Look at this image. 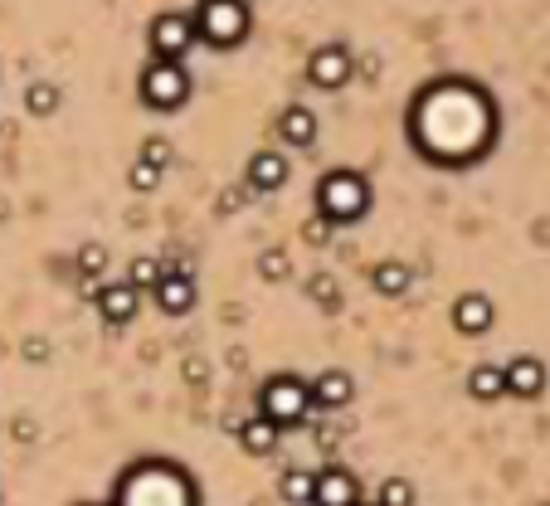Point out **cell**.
Returning <instances> with one entry per match:
<instances>
[{"label": "cell", "mask_w": 550, "mask_h": 506, "mask_svg": "<svg viewBox=\"0 0 550 506\" xmlns=\"http://www.w3.org/2000/svg\"><path fill=\"white\" fill-rule=\"evenodd\" d=\"M25 108H30V117H54L59 112V88L54 83H30L25 88Z\"/></svg>", "instance_id": "obj_21"}, {"label": "cell", "mask_w": 550, "mask_h": 506, "mask_svg": "<svg viewBox=\"0 0 550 506\" xmlns=\"http://www.w3.org/2000/svg\"><path fill=\"white\" fill-rule=\"evenodd\" d=\"M244 200H249V190H224V195H220V215H234V210H244Z\"/></svg>", "instance_id": "obj_30"}, {"label": "cell", "mask_w": 550, "mask_h": 506, "mask_svg": "<svg viewBox=\"0 0 550 506\" xmlns=\"http://www.w3.org/2000/svg\"><path fill=\"white\" fill-rule=\"evenodd\" d=\"M161 278H166V263H161V258H151V253H142V258H132V263H127V283H132V288L156 292Z\"/></svg>", "instance_id": "obj_20"}, {"label": "cell", "mask_w": 550, "mask_h": 506, "mask_svg": "<svg viewBox=\"0 0 550 506\" xmlns=\"http://www.w3.org/2000/svg\"><path fill=\"white\" fill-rule=\"evenodd\" d=\"M44 356H49L44 341H25V361H44Z\"/></svg>", "instance_id": "obj_31"}, {"label": "cell", "mask_w": 550, "mask_h": 506, "mask_svg": "<svg viewBox=\"0 0 550 506\" xmlns=\"http://www.w3.org/2000/svg\"><path fill=\"white\" fill-rule=\"evenodd\" d=\"M127 185H132V190H156V185H161V166L147 161V156H137L132 171H127Z\"/></svg>", "instance_id": "obj_24"}, {"label": "cell", "mask_w": 550, "mask_h": 506, "mask_svg": "<svg viewBox=\"0 0 550 506\" xmlns=\"http://www.w3.org/2000/svg\"><path fill=\"white\" fill-rule=\"evenodd\" d=\"M370 283L380 297H404L409 283H414V273L404 268V263H375V273H370Z\"/></svg>", "instance_id": "obj_19"}, {"label": "cell", "mask_w": 550, "mask_h": 506, "mask_svg": "<svg viewBox=\"0 0 550 506\" xmlns=\"http://www.w3.org/2000/svg\"><path fill=\"white\" fill-rule=\"evenodd\" d=\"M190 98V73L181 59H151L142 69V103L151 112H176Z\"/></svg>", "instance_id": "obj_4"}, {"label": "cell", "mask_w": 550, "mask_h": 506, "mask_svg": "<svg viewBox=\"0 0 550 506\" xmlns=\"http://www.w3.org/2000/svg\"><path fill=\"white\" fill-rule=\"evenodd\" d=\"M351 395H356V380L346 370H322L312 380V404H322V409H341V404H351Z\"/></svg>", "instance_id": "obj_15"}, {"label": "cell", "mask_w": 550, "mask_h": 506, "mask_svg": "<svg viewBox=\"0 0 550 506\" xmlns=\"http://www.w3.org/2000/svg\"><path fill=\"white\" fill-rule=\"evenodd\" d=\"M312 506H361L356 477L341 468H322L317 472V497H312Z\"/></svg>", "instance_id": "obj_12"}, {"label": "cell", "mask_w": 550, "mask_h": 506, "mask_svg": "<svg viewBox=\"0 0 550 506\" xmlns=\"http://www.w3.org/2000/svg\"><path fill=\"white\" fill-rule=\"evenodd\" d=\"M492 322H497V307H492L487 292H463V297L453 302V326H458L463 336H487Z\"/></svg>", "instance_id": "obj_8"}, {"label": "cell", "mask_w": 550, "mask_h": 506, "mask_svg": "<svg viewBox=\"0 0 550 506\" xmlns=\"http://www.w3.org/2000/svg\"><path fill=\"white\" fill-rule=\"evenodd\" d=\"M195 30L215 49H234L254 30V10H249V0H200L195 5Z\"/></svg>", "instance_id": "obj_2"}, {"label": "cell", "mask_w": 550, "mask_h": 506, "mask_svg": "<svg viewBox=\"0 0 550 506\" xmlns=\"http://www.w3.org/2000/svg\"><path fill=\"white\" fill-rule=\"evenodd\" d=\"M331 229H336V224H331V219L322 215V210H317V215L302 224V239H307L312 249H327V244H331Z\"/></svg>", "instance_id": "obj_26"}, {"label": "cell", "mask_w": 550, "mask_h": 506, "mask_svg": "<svg viewBox=\"0 0 550 506\" xmlns=\"http://www.w3.org/2000/svg\"><path fill=\"white\" fill-rule=\"evenodd\" d=\"M312 409V385L297 380V375H273L263 390H258V414H268L278 429L283 424H302Z\"/></svg>", "instance_id": "obj_5"}, {"label": "cell", "mask_w": 550, "mask_h": 506, "mask_svg": "<svg viewBox=\"0 0 550 506\" xmlns=\"http://www.w3.org/2000/svg\"><path fill=\"white\" fill-rule=\"evenodd\" d=\"M108 268V249L103 244H83L78 249V278H98Z\"/></svg>", "instance_id": "obj_25"}, {"label": "cell", "mask_w": 550, "mask_h": 506, "mask_svg": "<svg viewBox=\"0 0 550 506\" xmlns=\"http://www.w3.org/2000/svg\"><path fill=\"white\" fill-rule=\"evenodd\" d=\"M351 69H356V59H351L346 44H322V49H312V59H307V78H312L317 88H327V93H336L341 83H351Z\"/></svg>", "instance_id": "obj_7"}, {"label": "cell", "mask_w": 550, "mask_h": 506, "mask_svg": "<svg viewBox=\"0 0 550 506\" xmlns=\"http://www.w3.org/2000/svg\"><path fill=\"white\" fill-rule=\"evenodd\" d=\"M15 438H25V443H30V438H35V424H30V419H15Z\"/></svg>", "instance_id": "obj_32"}, {"label": "cell", "mask_w": 550, "mask_h": 506, "mask_svg": "<svg viewBox=\"0 0 550 506\" xmlns=\"http://www.w3.org/2000/svg\"><path fill=\"white\" fill-rule=\"evenodd\" d=\"M375 506H380V502H375Z\"/></svg>", "instance_id": "obj_33"}, {"label": "cell", "mask_w": 550, "mask_h": 506, "mask_svg": "<svg viewBox=\"0 0 550 506\" xmlns=\"http://www.w3.org/2000/svg\"><path fill=\"white\" fill-rule=\"evenodd\" d=\"M312 297H317V302H322V307H336V278H327V273H317V278H312Z\"/></svg>", "instance_id": "obj_28"}, {"label": "cell", "mask_w": 550, "mask_h": 506, "mask_svg": "<svg viewBox=\"0 0 550 506\" xmlns=\"http://www.w3.org/2000/svg\"><path fill=\"white\" fill-rule=\"evenodd\" d=\"M234 434H239V443H244L254 458H263V453H273V448H278V424H273L268 414H254V419H244Z\"/></svg>", "instance_id": "obj_16"}, {"label": "cell", "mask_w": 550, "mask_h": 506, "mask_svg": "<svg viewBox=\"0 0 550 506\" xmlns=\"http://www.w3.org/2000/svg\"><path fill=\"white\" fill-rule=\"evenodd\" d=\"M151 59H185L190 49H195V15H185V10H166V15H156L151 20Z\"/></svg>", "instance_id": "obj_6"}, {"label": "cell", "mask_w": 550, "mask_h": 506, "mask_svg": "<svg viewBox=\"0 0 550 506\" xmlns=\"http://www.w3.org/2000/svg\"><path fill=\"white\" fill-rule=\"evenodd\" d=\"M317 497V472L312 468H288L283 472V502L288 506H312Z\"/></svg>", "instance_id": "obj_18"}, {"label": "cell", "mask_w": 550, "mask_h": 506, "mask_svg": "<svg viewBox=\"0 0 550 506\" xmlns=\"http://www.w3.org/2000/svg\"><path fill=\"white\" fill-rule=\"evenodd\" d=\"M492 132H497L492 98L468 78L429 83L414 98V112H409V137L424 151V161H439V166L482 161V151L492 146Z\"/></svg>", "instance_id": "obj_1"}, {"label": "cell", "mask_w": 550, "mask_h": 506, "mask_svg": "<svg viewBox=\"0 0 550 506\" xmlns=\"http://www.w3.org/2000/svg\"><path fill=\"white\" fill-rule=\"evenodd\" d=\"M380 506H414V482L409 477H385L380 482Z\"/></svg>", "instance_id": "obj_23"}, {"label": "cell", "mask_w": 550, "mask_h": 506, "mask_svg": "<svg viewBox=\"0 0 550 506\" xmlns=\"http://www.w3.org/2000/svg\"><path fill=\"white\" fill-rule=\"evenodd\" d=\"M317 210L331 224H356L370 210V181L361 171H327L317 185Z\"/></svg>", "instance_id": "obj_3"}, {"label": "cell", "mask_w": 550, "mask_h": 506, "mask_svg": "<svg viewBox=\"0 0 550 506\" xmlns=\"http://www.w3.org/2000/svg\"><path fill=\"white\" fill-rule=\"evenodd\" d=\"M181 375L190 380V385H205V380H210V365L200 361V356H190V361L181 365Z\"/></svg>", "instance_id": "obj_29"}, {"label": "cell", "mask_w": 550, "mask_h": 506, "mask_svg": "<svg viewBox=\"0 0 550 506\" xmlns=\"http://www.w3.org/2000/svg\"><path fill=\"white\" fill-rule=\"evenodd\" d=\"M142 156L166 171V166H171V142H166V137H151V142H142Z\"/></svg>", "instance_id": "obj_27"}, {"label": "cell", "mask_w": 550, "mask_h": 506, "mask_svg": "<svg viewBox=\"0 0 550 506\" xmlns=\"http://www.w3.org/2000/svg\"><path fill=\"white\" fill-rule=\"evenodd\" d=\"M156 307L166 312V317H185L190 307H195V278L185 273V268H166V278L156 283Z\"/></svg>", "instance_id": "obj_9"}, {"label": "cell", "mask_w": 550, "mask_h": 506, "mask_svg": "<svg viewBox=\"0 0 550 506\" xmlns=\"http://www.w3.org/2000/svg\"><path fill=\"white\" fill-rule=\"evenodd\" d=\"M137 307H142V288H132L127 278L122 283H103V292H98V312H103L108 326H127L137 317Z\"/></svg>", "instance_id": "obj_10"}, {"label": "cell", "mask_w": 550, "mask_h": 506, "mask_svg": "<svg viewBox=\"0 0 550 506\" xmlns=\"http://www.w3.org/2000/svg\"><path fill=\"white\" fill-rule=\"evenodd\" d=\"M288 273H293V258H288L283 249L258 253V278H263V283H283Z\"/></svg>", "instance_id": "obj_22"}, {"label": "cell", "mask_w": 550, "mask_h": 506, "mask_svg": "<svg viewBox=\"0 0 550 506\" xmlns=\"http://www.w3.org/2000/svg\"><path fill=\"white\" fill-rule=\"evenodd\" d=\"M546 390V365L536 356H516L507 361V395H521V399H536Z\"/></svg>", "instance_id": "obj_13"}, {"label": "cell", "mask_w": 550, "mask_h": 506, "mask_svg": "<svg viewBox=\"0 0 550 506\" xmlns=\"http://www.w3.org/2000/svg\"><path fill=\"white\" fill-rule=\"evenodd\" d=\"M288 176H293L288 156H278V151H254V156H249V190L273 195V190L288 185Z\"/></svg>", "instance_id": "obj_11"}, {"label": "cell", "mask_w": 550, "mask_h": 506, "mask_svg": "<svg viewBox=\"0 0 550 506\" xmlns=\"http://www.w3.org/2000/svg\"><path fill=\"white\" fill-rule=\"evenodd\" d=\"M278 137L288 146H312L317 142V112L302 108V103H288L278 112Z\"/></svg>", "instance_id": "obj_14"}, {"label": "cell", "mask_w": 550, "mask_h": 506, "mask_svg": "<svg viewBox=\"0 0 550 506\" xmlns=\"http://www.w3.org/2000/svg\"><path fill=\"white\" fill-rule=\"evenodd\" d=\"M468 395L473 399H502L507 395V365H477L473 375H468Z\"/></svg>", "instance_id": "obj_17"}]
</instances>
